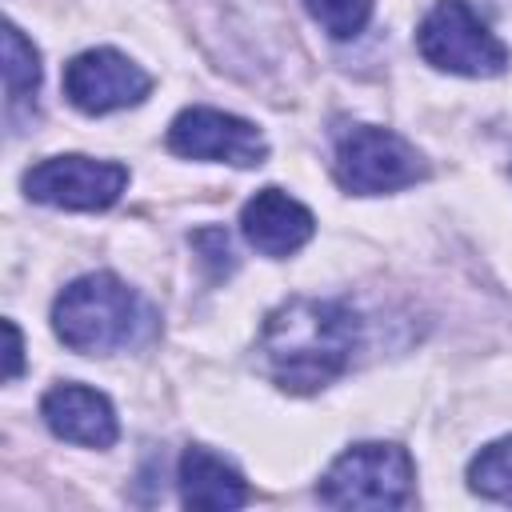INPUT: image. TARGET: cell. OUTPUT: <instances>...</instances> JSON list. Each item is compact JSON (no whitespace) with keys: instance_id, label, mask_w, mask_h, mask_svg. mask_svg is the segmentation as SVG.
Wrapping results in <instances>:
<instances>
[{"instance_id":"cell-9","label":"cell","mask_w":512,"mask_h":512,"mask_svg":"<svg viewBox=\"0 0 512 512\" xmlns=\"http://www.w3.org/2000/svg\"><path fill=\"white\" fill-rule=\"evenodd\" d=\"M244 240L264 256H292L316 232V216L280 188H260L240 212Z\"/></svg>"},{"instance_id":"cell-6","label":"cell","mask_w":512,"mask_h":512,"mask_svg":"<svg viewBox=\"0 0 512 512\" xmlns=\"http://www.w3.org/2000/svg\"><path fill=\"white\" fill-rule=\"evenodd\" d=\"M128 184V168L116 160H92V156H52L36 164L24 176V192L52 208L72 212H100L120 200Z\"/></svg>"},{"instance_id":"cell-3","label":"cell","mask_w":512,"mask_h":512,"mask_svg":"<svg viewBox=\"0 0 512 512\" xmlns=\"http://www.w3.org/2000/svg\"><path fill=\"white\" fill-rule=\"evenodd\" d=\"M412 480L416 468L400 444L368 440L332 460V468L320 480V500L328 508H368V512L404 508L412 496Z\"/></svg>"},{"instance_id":"cell-7","label":"cell","mask_w":512,"mask_h":512,"mask_svg":"<svg viewBox=\"0 0 512 512\" xmlns=\"http://www.w3.org/2000/svg\"><path fill=\"white\" fill-rule=\"evenodd\" d=\"M168 148L188 160H224L236 168L264 164L268 156L260 128L220 108H184L168 128Z\"/></svg>"},{"instance_id":"cell-5","label":"cell","mask_w":512,"mask_h":512,"mask_svg":"<svg viewBox=\"0 0 512 512\" xmlns=\"http://www.w3.org/2000/svg\"><path fill=\"white\" fill-rule=\"evenodd\" d=\"M420 176H424L420 152L388 128L356 124L336 144V180H340V188H348L356 196L396 192V188L416 184Z\"/></svg>"},{"instance_id":"cell-15","label":"cell","mask_w":512,"mask_h":512,"mask_svg":"<svg viewBox=\"0 0 512 512\" xmlns=\"http://www.w3.org/2000/svg\"><path fill=\"white\" fill-rule=\"evenodd\" d=\"M4 336H8V368H4V376L16 380L24 372V340H20V328L12 320H4Z\"/></svg>"},{"instance_id":"cell-8","label":"cell","mask_w":512,"mask_h":512,"mask_svg":"<svg viewBox=\"0 0 512 512\" xmlns=\"http://www.w3.org/2000/svg\"><path fill=\"white\" fill-rule=\"evenodd\" d=\"M148 88H152V76L116 48H88L64 68V96L88 116L140 104Z\"/></svg>"},{"instance_id":"cell-12","label":"cell","mask_w":512,"mask_h":512,"mask_svg":"<svg viewBox=\"0 0 512 512\" xmlns=\"http://www.w3.org/2000/svg\"><path fill=\"white\" fill-rule=\"evenodd\" d=\"M468 484L472 492L488 496V500H500V504H512V436L504 440H492L488 448H480L468 464Z\"/></svg>"},{"instance_id":"cell-11","label":"cell","mask_w":512,"mask_h":512,"mask_svg":"<svg viewBox=\"0 0 512 512\" xmlns=\"http://www.w3.org/2000/svg\"><path fill=\"white\" fill-rule=\"evenodd\" d=\"M176 480H180V500L188 508L224 512V508H244L252 500L244 476L220 456H212L208 448H184Z\"/></svg>"},{"instance_id":"cell-14","label":"cell","mask_w":512,"mask_h":512,"mask_svg":"<svg viewBox=\"0 0 512 512\" xmlns=\"http://www.w3.org/2000/svg\"><path fill=\"white\" fill-rule=\"evenodd\" d=\"M304 8L332 40H352L372 20V0H304Z\"/></svg>"},{"instance_id":"cell-13","label":"cell","mask_w":512,"mask_h":512,"mask_svg":"<svg viewBox=\"0 0 512 512\" xmlns=\"http://www.w3.org/2000/svg\"><path fill=\"white\" fill-rule=\"evenodd\" d=\"M4 88L8 100H24L40 88V52L16 24H4Z\"/></svg>"},{"instance_id":"cell-4","label":"cell","mask_w":512,"mask_h":512,"mask_svg":"<svg viewBox=\"0 0 512 512\" xmlns=\"http://www.w3.org/2000/svg\"><path fill=\"white\" fill-rule=\"evenodd\" d=\"M416 48L432 68L456 76H496L508 68V48L468 8V0H440L420 20Z\"/></svg>"},{"instance_id":"cell-10","label":"cell","mask_w":512,"mask_h":512,"mask_svg":"<svg viewBox=\"0 0 512 512\" xmlns=\"http://www.w3.org/2000/svg\"><path fill=\"white\" fill-rule=\"evenodd\" d=\"M40 416L68 444L112 448L116 436H120V424H116V412H112L108 396L96 392V388H84V384H56L52 392H44Z\"/></svg>"},{"instance_id":"cell-2","label":"cell","mask_w":512,"mask_h":512,"mask_svg":"<svg viewBox=\"0 0 512 512\" xmlns=\"http://www.w3.org/2000/svg\"><path fill=\"white\" fill-rule=\"evenodd\" d=\"M148 324H152V312L144 308V300L112 272H88L72 280L52 304L56 336L84 356L128 348L144 336Z\"/></svg>"},{"instance_id":"cell-1","label":"cell","mask_w":512,"mask_h":512,"mask_svg":"<svg viewBox=\"0 0 512 512\" xmlns=\"http://www.w3.org/2000/svg\"><path fill=\"white\" fill-rule=\"evenodd\" d=\"M356 348V316L340 300L292 296L268 312L260 332V364L284 392H316L332 384Z\"/></svg>"}]
</instances>
